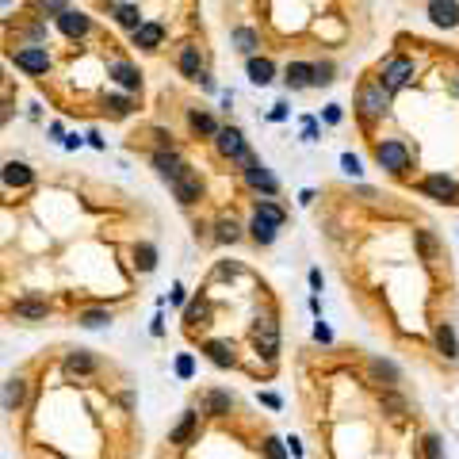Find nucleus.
I'll return each mask as SVG.
<instances>
[{
	"instance_id": "37998d69",
	"label": "nucleus",
	"mask_w": 459,
	"mask_h": 459,
	"mask_svg": "<svg viewBox=\"0 0 459 459\" xmlns=\"http://www.w3.org/2000/svg\"><path fill=\"white\" fill-rule=\"evenodd\" d=\"M207 318V303H192L188 306V322H203Z\"/></svg>"
},
{
	"instance_id": "4468645a",
	"label": "nucleus",
	"mask_w": 459,
	"mask_h": 459,
	"mask_svg": "<svg viewBox=\"0 0 459 459\" xmlns=\"http://www.w3.org/2000/svg\"><path fill=\"white\" fill-rule=\"evenodd\" d=\"M58 27L69 39H81V35H88V16H81V12H58Z\"/></svg>"
},
{
	"instance_id": "5701e85b",
	"label": "nucleus",
	"mask_w": 459,
	"mask_h": 459,
	"mask_svg": "<svg viewBox=\"0 0 459 459\" xmlns=\"http://www.w3.org/2000/svg\"><path fill=\"white\" fill-rule=\"evenodd\" d=\"M195 421H199V414H184L180 425L173 429V436H168V440H173V444H180V448H188L192 436H195Z\"/></svg>"
},
{
	"instance_id": "2f4dec72",
	"label": "nucleus",
	"mask_w": 459,
	"mask_h": 459,
	"mask_svg": "<svg viewBox=\"0 0 459 459\" xmlns=\"http://www.w3.org/2000/svg\"><path fill=\"white\" fill-rule=\"evenodd\" d=\"M77 322L84 325V330H104V325L111 322V314H108V310H84Z\"/></svg>"
},
{
	"instance_id": "dca6fc26",
	"label": "nucleus",
	"mask_w": 459,
	"mask_h": 459,
	"mask_svg": "<svg viewBox=\"0 0 459 459\" xmlns=\"http://www.w3.org/2000/svg\"><path fill=\"white\" fill-rule=\"evenodd\" d=\"M31 180H35V173L23 161H8L4 165V184H8V188H27Z\"/></svg>"
},
{
	"instance_id": "20e7f679",
	"label": "nucleus",
	"mask_w": 459,
	"mask_h": 459,
	"mask_svg": "<svg viewBox=\"0 0 459 459\" xmlns=\"http://www.w3.org/2000/svg\"><path fill=\"white\" fill-rule=\"evenodd\" d=\"M376 161L387 168V173H406L409 168V149L402 146V142H395V138H387V142H379L376 146Z\"/></svg>"
},
{
	"instance_id": "a878e982",
	"label": "nucleus",
	"mask_w": 459,
	"mask_h": 459,
	"mask_svg": "<svg viewBox=\"0 0 459 459\" xmlns=\"http://www.w3.org/2000/svg\"><path fill=\"white\" fill-rule=\"evenodd\" d=\"M134 265H138V272H153L157 268V249L149 245V241L134 245Z\"/></svg>"
},
{
	"instance_id": "79ce46f5",
	"label": "nucleus",
	"mask_w": 459,
	"mask_h": 459,
	"mask_svg": "<svg viewBox=\"0 0 459 459\" xmlns=\"http://www.w3.org/2000/svg\"><path fill=\"white\" fill-rule=\"evenodd\" d=\"M341 168H344L349 176H360V157H356V153H344V157H341Z\"/></svg>"
},
{
	"instance_id": "c03bdc74",
	"label": "nucleus",
	"mask_w": 459,
	"mask_h": 459,
	"mask_svg": "<svg viewBox=\"0 0 459 459\" xmlns=\"http://www.w3.org/2000/svg\"><path fill=\"white\" fill-rule=\"evenodd\" d=\"M314 341H322V344H330V341H333V333H330V325H322V322H318V325H314Z\"/></svg>"
},
{
	"instance_id": "49530a36",
	"label": "nucleus",
	"mask_w": 459,
	"mask_h": 459,
	"mask_svg": "<svg viewBox=\"0 0 459 459\" xmlns=\"http://www.w3.org/2000/svg\"><path fill=\"white\" fill-rule=\"evenodd\" d=\"M272 123H279V119H287V104H276V108H272Z\"/></svg>"
},
{
	"instance_id": "c85d7f7f",
	"label": "nucleus",
	"mask_w": 459,
	"mask_h": 459,
	"mask_svg": "<svg viewBox=\"0 0 459 459\" xmlns=\"http://www.w3.org/2000/svg\"><path fill=\"white\" fill-rule=\"evenodd\" d=\"M23 395H27L23 379H8V383H4V409H16V406L23 402Z\"/></svg>"
},
{
	"instance_id": "f3484780",
	"label": "nucleus",
	"mask_w": 459,
	"mask_h": 459,
	"mask_svg": "<svg viewBox=\"0 0 459 459\" xmlns=\"http://www.w3.org/2000/svg\"><path fill=\"white\" fill-rule=\"evenodd\" d=\"M436 349L448 356V360H459V341H455V330L448 322L436 325Z\"/></svg>"
},
{
	"instance_id": "4c0bfd02",
	"label": "nucleus",
	"mask_w": 459,
	"mask_h": 459,
	"mask_svg": "<svg viewBox=\"0 0 459 459\" xmlns=\"http://www.w3.org/2000/svg\"><path fill=\"white\" fill-rule=\"evenodd\" d=\"M383 409H387L390 417H402L406 414V402H402L398 395H383Z\"/></svg>"
},
{
	"instance_id": "ea45409f",
	"label": "nucleus",
	"mask_w": 459,
	"mask_h": 459,
	"mask_svg": "<svg viewBox=\"0 0 459 459\" xmlns=\"http://www.w3.org/2000/svg\"><path fill=\"white\" fill-rule=\"evenodd\" d=\"M265 455H268V459H287V448H284V440L268 436V440H265Z\"/></svg>"
},
{
	"instance_id": "f03ea898",
	"label": "nucleus",
	"mask_w": 459,
	"mask_h": 459,
	"mask_svg": "<svg viewBox=\"0 0 459 459\" xmlns=\"http://www.w3.org/2000/svg\"><path fill=\"white\" fill-rule=\"evenodd\" d=\"M252 344H257V352L265 356V360H276V352H279V325H276V318H272V314L257 318V325H252Z\"/></svg>"
},
{
	"instance_id": "4be33fe9",
	"label": "nucleus",
	"mask_w": 459,
	"mask_h": 459,
	"mask_svg": "<svg viewBox=\"0 0 459 459\" xmlns=\"http://www.w3.org/2000/svg\"><path fill=\"white\" fill-rule=\"evenodd\" d=\"M115 23H119V27H127V31L134 35L146 20H142V12H138V4H119V8H115Z\"/></svg>"
},
{
	"instance_id": "de8ad7c7",
	"label": "nucleus",
	"mask_w": 459,
	"mask_h": 459,
	"mask_svg": "<svg viewBox=\"0 0 459 459\" xmlns=\"http://www.w3.org/2000/svg\"><path fill=\"white\" fill-rule=\"evenodd\" d=\"M233 272H238V265H219V268H214V276L226 279V276H233Z\"/></svg>"
},
{
	"instance_id": "7c9ffc66",
	"label": "nucleus",
	"mask_w": 459,
	"mask_h": 459,
	"mask_svg": "<svg viewBox=\"0 0 459 459\" xmlns=\"http://www.w3.org/2000/svg\"><path fill=\"white\" fill-rule=\"evenodd\" d=\"M188 123H192V130H199V134H219V130H222V127L207 115V111H192Z\"/></svg>"
},
{
	"instance_id": "473e14b6",
	"label": "nucleus",
	"mask_w": 459,
	"mask_h": 459,
	"mask_svg": "<svg viewBox=\"0 0 459 459\" xmlns=\"http://www.w3.org/2000/svg\"><path fill=\"white\" fill-rule=\"evenodd\" d=\"M214 238H219L222 245H226V241H238V238H241V226H238L233 219H222V222H219V233H214Z\"/></svg>"
},
{
	"instance_id": "a19ab883",
	"label": "nucleus",
	"mask_w": 459,
	"mask_h": 459,
	"mask_svg": "<svg viewBox=\"0 0 459 459\" xmlns=\"http://www.w3.org/2000/svg\"><path fill=\"white\" fill-rule=\"evenodd\" d=\"M192 371H195L192 356H188V352H180V356H176V376H180V379H192Z\"/></svg>"
},
{
	"instance_id": "a211bd4d",
	"label": "nucleus",
	"mask_w": 459,
	"mask_h": 459,
	"mask_svg": "<svg viewBox=\"0 0 459 459\" xmlns=\"http://www.w3.org/2000/svg\"><path fill=\"white\" fill-rule=\"evenodd\" d=\"M276 222H268V219H260V214H252V222H249V233H252V241L257 245H272L276 241Z\"/></svg>"
},
{
	"instance_id": "2eb2a0df",
	"label": "nucleus",
	"mask_w": 459,
	"mask_h": 459,
	"mask_svg": "<svg viewBox=\"0 0 459 459\" xmlns=\"http://www.w3.org/2000/svg\"><path fill=\"white\" fill-rule=\"evenodd\" d=\"M161 39H165V27L161 23H142L134 31V46H142V50H157Z\"/></svg>"
},
{
	"instance_id": "c756f323",
	"label": "nucleus",
	"mask_w": 459,
	"mask_h": 459,
	"mask_svg": "<svg viewBox=\"0 0 459 459\" xmlns=\"http://www.w3.org/2000/svg\"><path fill=\"white\" fill-rule=\"evenodd\" d=\"M371 376H376L379 383H387V387H395V383H398V368H395V364H387V360H371Z\"/></svg>"
},
{
	"instance_id": "9b49d317",
	"label": "nucleus",
	"mask_w": 459,
	"mask_h": 459,
	"mask_svg": "<svg viewBox=\"0 0 459 459\" xmlns=\"http://www.w3.org/2000/svg\"><path fill=\"white\" fill-rule=\"evenodd\" d=\"M429 20L436 27H459V4L455 0H429Z\"/></svg>"
},
{
	"instance_id": "a18cd8bd",
	"label": "nucleus",
	"mask_w": 459,
	"mask_h": 459,
	"mask_svg": "<svg viewBox=\"0 0 459 459\" xmlns=\"http://www.w3.org/2000/svg\"><path fill=\"white\" fill-rule=\"evenodd\" d=\"M325 123H341V108H337V104L325 108Z\"/></svg>"
},
{
	"instance_id": "ddd939ff",
	"label": "nucleus",
	"mask_w": 459,
	"mask_h": 459,
	"mask_svg": "<svg viewBox=\"0 0 459 459\" xmlns=\"http://www.w3.org/2000/svg\"><path fill=\"white\" fill-rule=\"evenodd\" d=\"M203 352L211 356L214 368H233V364H238V356H233V344H230V341H207V344H203Z\"/></svg>"
},
{
	"instance_id": "bb28decb",
	"label": "nucleus",
	"mask_w": 459,
	"mask_h": 459,
	"mask_svg": "<svg viewBox=\"0 0 459 459\" xmlns=\"http://www.w3.org/2000/svg\"><path fill=\"white\" fill-rule=\"evenodd\" d=\"M233 46H238L241 54H249V58H252V50L260 46V39H257V31H252V27H238V31H233Z\"/></svg>"
},
{
	"instance_id": "412c9836",
	"label": "nucleus",
	"mask_w": 459,
	"mask_h": 459,
	"mask_svg": "<svg viewBox=\"0 0 459 459\" xmlns=\"http://www.w3.org/2000/svg\"><path fill=\"white\" fill-rule=\"evenodd\" d=\"M180 73H184V77H192V81L203 77V58H199L195 46H184V50H180Z\"/></svg>"
},
{
	"instance_id": "58836bf2",
	"label": "nucleus",
	"mask_w": 459,
	"mask_h": 459,
	"mask_svg": "<svg viewBox=\"0 0 459 459\" xmlns=\"http://www.w3.org/2000/svg\"><path fill=\"white\" fill-rule=\"evenodd\" d=\"M104 104L111 108V115H119V119L130 111V100H127V96H104Z\"/></svg>"
},
{
	"instance_id": "9d476101",
	"label": "nucleus",
	"mask_w": 459,
	"mask_h": 459,
	"mask_svg": "<svg viewBox=\"0 0 459 459\" xmlns=\"http://www.w3.org/2000/svg\"><path fill=\"white\" fill-rule=\"evenodd\" d=\"M108 73L115 77V84H123L127 92H138V88H142V73H138L130 62H123V58L111 62V65H108Z\"/></svg>"
},
{
	"instance_id": "f704fd0d",
	"label": "nucleus",
	"mask_w": 459,
	"mask_h": 459,
	"mask_svg": "<svg viewBox=\"0 0 459 459\" xmlns=\"http://www.w3.org/2000/svg\"><path fill=\"white\" fill-rule=\"evenodd\" d=\"M325 84H333V62L314 65V88H325Z\"/></svg>"
},
{
	"instance_id": "7ed1b4c3",
	"label": "nucleus",
	"mask_w": 459,
	"mask_h": 459,
	"mask_svg": "<svg viewBox=\"0 0 459 459\" xmlns=\"http://www.w3.org/2000/svg\"><path fill=\"white\" fill-rule=\"evenodd\" d=\"M409 77H414V62H409V58H402V54H395V58H387V62H383V69H379V81L387 84L390 92L406 88Z\"/></svg>"
},
{
	"instance_id": "393cba45",
	"label": "nucleus",
	"mask_w": 459,
	"mask_h": 459,
	"mask_svg": "<svg viewBox=\"0 0 459 459\" xmlns=\"http://www.w3.org/2000/svg\"><path fill=\"white\" fill-rule=\"evenodd\" d=\"M272 73H276V65L268 58H249V81L252 84H272Z\"/></svg>"
},
{
	"instance_id": "aec40b11",
	"label": "nucleus",
	"mask_w": 459,
	"mask_h": 459,
	"mask_svg": "<svg viewBox=\"0 0 459 459\" xmlns=\"http://www.w3.org/2000/svg\"><path fill=\"white\" fill-rule=\"evenodd\" d=\"M287 84H291V88H310V84H314V65L291 62V65H287Z\"/></svg>"
},
{
	"instance_id": "39448f33",
	"label": "nucleus",
	"mask_w": 459,
	"mask_h": 459,
	"mask_svg": "<svg viewBox=\"0 0 459 459\" xmlns=\"http://www.w3.org/2000/svg\"><path fill=\"white\" fill-rule=\"evenodd\" d=\"M241 165H245L241 173H245V184H249V188H257V192H265V195H276V192H279V180H276V176H272L252 153H249Z\"/></svg>"
},
{
	"instance_id": "8fccbe9b",
	"label": "nucleus",
	"mask_w": 459,
	"mask_h": 459,
	"mask_svg": "<svg viewBox=\"0 0 459 459\" xmlns=\"http://www.w3.org/2000/svg\"><path fill=\"white\" fill-rule=\"evenodd\" d=\"M452 92H455V96H459V81H455V84H452Z\"/></svg>"
},
{
	"instance_id": "b1692460",
	"label": "nucleus",
	"mask_w": 459,
	"mask_h": 459,
	"mask_svg": "<svg viewBox=\"0 0 459 459\" xmlns=\"http://www.w3.org/2000/svg\"><path fill=\"white\" fill-rule=\"evenodd\" d=\"M65 371L69 376H88V371H96V360L88 352H69L65 356Z\"/></svg>"
},
{
	"instance_id": "09e8293b",
	"label": "nucleus",
	"mask_w": 459,
	"mask_h": 459,
	"mask_svg": "<svg viewBox=\"0 0 459 459\" xmlns=\"http://www.w3.org/2000/svg\"><path fill=\"white\" fill-rule=\"evenodd\" d=\"M303 138H306V142H314V138H318V123H314V119H306V134Z\"/></svg>"
},
{
	"instance_id": "e433bc0d",
	"label": "nucleus",
	"mask_w": 459,
	"mask_h": 459,
	"mask_svg": "<svg viewBox=\"0 0 459 459\" xmlns=\"http://www.w3.org/2000/svg\"><path fill=\"white\" fill-rule=\"evenodd\" d=\"M417 249H421V257H425V260H433V252H436V241H433V233L417 230Z\"/></svg>"
},
{
	"instance_id": "f257e3e1",
	"label": "nucleus",
	"mask_w": 459,
	"mask_h": 459,
	"mask_svg": "<svg viewBox=\"0 0 459 459\" xmlns=\"http://www.w3.org/2000/svg\"><path fill=\"white\" fill-rule=\"evenodd\" d=\"M390 108V88L383 81H368L360 84V92H356V111H360L364 123H376V119L387 115Z\"/></svg>"
},
{
	"instance_id": "cd10ccee",
	"label": "nucleus",
	"mask_w": 459,
	"mask_h": 459,
	"mask_svg": "<svg viewBox=\"0 0 459 459\" xmlns=\"http://www.w3.org/2000/svg\"><path fill=\"white\" fill-rule=\"evenodd\" d=\"M46 310H50V306H46L42 298H20V303H16V318H46Z\"/></svg>"
},
{
	"instance_id": "0eeeda50",
	"label": "nucleus",
	"mask_w": 459,
	"mask_h": 459,
	"mask_svg": "<svg viewBox=\"0 0 459 459\" xmlns=\"http://www.w3.org/2000/svg\"><path fill=\"white\" fill-rule=\"evenodd\" d=\"M214 149H219L222 157H233V161H245V157H249L245 138H241L238 127H222L219 134H214Z\"/></svg>"
},
{
	"instance_id": "72a5a7b5",
	"label": "nucleus",
	"mask_w": 459,
	"mask_h": 459,
	"mask_svg": "<svg viewBox=\"0 0 459 459\" xmlns=\"http://www.w3.org/2000/svg\"><path fill=\"white\" fill-rule=\"evenodd\" d=\"M257 214H260V219H268V222H276V226H284V211H279L276 203H268V199L257 203Z\"/></svg>"
},
{
	"instance_id": "1a4fd4ad",
	"label": "nucleus",
	"mask_w": 459,
	"mask_h": 459,
	"mask_svg": "<svg viewBox=\"0 0 459 459\" xmlns=\"http://www.w3.org/2000/svg\"><path fill=\"white\" fill-rule=\"evenodd\" d=\"M16 65L27 73H46L50 69V54H46V46H23V50H16Z\"/></svg>"
},
{
	"instance_id": "6ab92c4d",
	"label": "nucleus",
	"mask_w": 459,
	"mask_h": 459,
	"mask_svg": "<svg viewBox=\"0 0 459 459\" xmlns=\"http://www.w3.org/2000/svg\"><path fill=\"white\" fill-rule=\"evenodd\" d=\"M230 395L226 390H207L203 395V414H211V417H222V414H230Z\"/></svg>"
},
{
	"instance_id": "c9c22d12",
	"label": "nucleus",
	"mask_w": 459,
	"mask_h": 459,
	"mask_svg": "<svg viewBox=\"0 0 459 459\" xmlns=\"http://www.w3.org/2000/svg\"><path fill=\"white\" fill-rule=\"evenodd\" d=\"M421 448H425V459H444V448H440V436L429 433L425 440H421Z\"/></svg>"
},
{
	"instance_id": "f8f14e48",
	"label": "nucleus",
	"mask_w": 459,
	"mask_h": 459,
	"mask_svg": "<svg viewBox=\"0 0 459 459\" xmlns=\"http://www.w3.org/2000/svg\"><path fill=\"white\" fill-rule=\"evenodd\" d=\"M153 168L165 176V180H176V176H180L188 165H184V157L173 153V149H168V153H165V149H157V153H153Z\"/></svg>"
},
{
	"instance_id": "6e6552de",
	"label": "nucleus",
	"mask_w": 459,
	"mask_h": 459,
	"mask_svg": "<svg viewBox=\"0 0 459 459\" xmlns=\"http://www.w3.org/2000/svg\"><path fill=\"white\" fill-rule=\"evenodd\" d=\"M168 188H173V195L180 203H195V199H199V192H203V180H199V173L188 165L180 176H176V180H168Z\"/></svg>"
},
{
	"instance_id": "423d86ee",
	"label": "nucleus",
	"mask_w": 459,
	"mask_h": 459,
	"mask_svg": "<svg viewBox=\"0 0 459 459\" xmlns=\"http://www.w3.org/2000/svg\"><path fill=\"white\" fill-rule=\"evenodd\" d=\"M421 192H425L429 199H440V203H459V184L444 173L425 176V180H421Z\"/></svg>"
}]
</instances>
